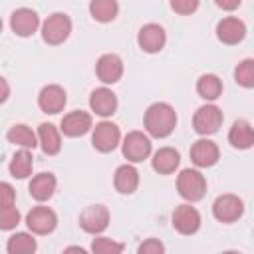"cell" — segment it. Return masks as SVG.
Listing matches in <instances>:
<instances>
[{
	"mask_svg": "<svg viewBox=\"0 0 254 254\" xmlns=\"http://www.w3.org/2000/svg\"><path fill=\"white\" fill-rule=\"evenodd\" d=\"M175 125H177V113L169 103L157 101V103L147 107V111H145V129H147L149 135H153L157 139L169 137L173 133Z\"/></svg>",
	"mask_w": 254,
	"mask_h": 254,
	"instance_id": "obj_1",
	"label": "cell"
},
{
	"mask_svg": "<svg viewBox=\"0 0 254 254\" xmlns=\"http://www.w3.org/2000/svg\"><path fill=\"white\" fill-rule=\"evenodd\" d=\"M177 190L185 200H200L206 192V181L196 169H183L177 177Z\"/></svg>",
	"mask_w": 254,
	"mask_h": 254,
	"instance_id": "obj_2",
	"label": "cell"
},
{
	"mask_svg": "<svg viewBox=\"0 0 254 254\" xmlns=\"http://www.w3.org/2000/svg\"><path fill=\"white\" fill-rule=\"evenodd\" d=\"M69 32H71V20L67 14H62V12L48 16L46 22L42 24V38L50 46H58L65 42Z\"/></svg>",
	"mask_w": 254,
	"mask_h": 254,
	"instance_id": "obj_3",
	"label": "cell"
},
{
	"mask_svg": "<svg viewBox=\"0 0 254 254\" xmlns=\"http://www.w3.org/2000/svg\"><path fill=\"white\" fill-rule=\"evenodd\" d=\"M222 111L212 105V103H206L202 107L196 109L194 117H192V127L198 135H212L218 131V127L222 125Z\"/></svg>",
	"mask_w": 254,
	"mask_h": 254,
	"instance_id": "obj_4",
	"label": "cell"
},
{
	"mask_svg": "<svg viewBox=\"0 0 254 254\" xmlns=\"http://www.w3.org/2000/svg\"><path fill=\"white\" fill-rule=\"evenodd\" d=\"M244 212V202L236 194H220L212 202V214L220 222H234L242 216Z\"/></svg>",
	"mask_w": 254,
	"mask_h": 254,
	"instance_id": "obj_5",
	"label": "cell"
},
{
	"mask_svg": "<svg viewBox=\"0 0 254 254\" xmlns=\"http://www.w3.org/2000/svg\"><path fill=\"white\" fill-rule=\"evenodd\" d=\"M121 141V131L115 123L111 121H101L95 125L93 129V135H91V143L97 151L101 153H109L113 151Z\"/></svg>",
	"mask_w": 254,
	"mask_h": 254,
	"instance_id": "obj_6",
	"label": "cell"
},
{
	"mask_svg": "<svg viewBox=\"0 0 254 254\" xmlns=\"http://www.w3.org/2000/svg\"><path fill=\"white\" fill-rule=\"evenodd\" d=\"M151 153V141L141 131H131L123 139V157L131 163H141Z\"/></svg>",
	"mask_w": 254,
	"mask_h": 254,
	"instance_id": "obj_7",
	"label": "cell"
},
{
	"mask_svg": "<svg viewBox=\"0 0 254 254\" xmlns=\"http://www.w3.org/2000/svg\"><path fill=\"white\" fill-rule=\"evenodd\" d=\"M109 224V210L103 204H91L79 214V226L89 234H99Z\"/></svg>",
	"mask_w": 254,
	"mask_h": 254,
	"instance_id": "obj_8",
	"label": "cell"
},
{
	"mask_svg": "<svg viewBox=\"0 0 254 254\" xmlns=\"http://www.w3.org/2000/svg\"><path fill=\"white\" fill-rule=\"evenodd\" d=\"M26 224L34 234H50L58 226V216L48 206H34L26 214Z\"/></svg>",
	"mask_w": 254,
	"mask_h": 254,
	"instance_id": "obj_9",
	"label": "cell"
},
{
	"mask_svg": "<svg viewBox=\"0 0 254 254\" xmlns=\"http://www.w3.org/2000/svg\"><path fill=\"white\" fill-rule=\"evenodd\" d=\"M38 26H40V18H38L36 10H32V8H18L10 16V28L20 38L32 36L38 30Z\"/></svg>",
	"mask_w": 254,
	"mask_h": 254,
	"instance_id": "obj_10",
	"label": "cell"
},
{
	"mask_svg": "<svg viewBox=\"0 0 254 254\" xmlns=\"http://www.w3.org/2000/svg\"><path fill=\"white\" fill-rule=\"evenodd\" d=\"M165 42H167V34L163 30V26H159V24H145L137 34V44L147 54L161 52Z\"/></svg>",
	"mask_w": 254,
	"mask_h": 254,
	"instance_id": "obj_11",
	"label": "cell"
},
{
	"mask_svg": "<svg viewBox=\"0 0 254 254\" xmlns=\"http://www.w3.org/2000/svg\"><path fill=\"white\" fill-rule=\"evenodd\" d=\"M173 226L181 234H194L200 226V214L190 204H179L173 212Z\"/></svg>",
	"mask_w": 254,
	"mask_h": 254,
	"instance_id": "obj_12",
	"label": "cell"
},
{
	"mask_svg": "<svg viewBox=\"0 0 254 254\" xmlns=\"http://www.w3.org/2000/svg\"><path fill=\"white\" fill-rule=\"evenodd\" d=\"M95 73L103 83H115L123 75V62L117 54H103L95 64Z\"/></svg>",
	"mask_w": 254,
	"mask_h": 254,
	"instance_id": "obj_13",
	"label": "cell"
},
{
	"mask_svg": "<svg viewBox=\"0 0 254 254\" xmlns=\"http://www.w3.org/2000/svg\"><path fill=\"white\" fill-rule=\"evenodd\" d=\"M65 101H67V99H65L64 87H60V85H56V83L42 87V91H40V95H38V105H40V109H42L44 113H50V115L60 113V111L65 107Z\"/></svg>",
	"mask_w": 254,
	"mask_h": 254,
	"instance_id": "obj_14",
	"label": "cell"
},
{
	"mask_svg": "<svg viewBox=\"0 0 254 254\" xmlns=\"http://www.w3.org/2000/svg\"><path fill=\"white\" fill-rule=\"evenodd\" d=\"M216 36L222 44H228V46H234L238 42L244 40L246 36V26L242 20L234 18V16H228V18H222L218 24H216Z\"/></svg>",
	"mask_w": 254,
	"mask_h": 254,
	"instance_id": "obj_15",
	"label": "cell"
},
{
	"mask_svg": "<svg viewBox=\"0 0 254 254\" xmlns=\"http://www.w3.org/2000/svg\"><path fill=\"white\" fill-rule=\"evenodd\" d=\"M218 157H220V151L216 143L210 139H198L190 147V159L196 167H212L216 165Z\"/></svg>",
	"mask_w": 254,
	"mask_h": 254,
	"instance_id": "obj_16",
	"label": "cell"
},
{
	"mask_svg": "<svg viewBox=\"0 0 254 254\" xmlns=\"http://www.w3.org/2000/svg\"><path fill=\"white\" fill-rule=\"evenodd\" d=\"M62 133L67 137H79L85 135L91 129V115L87 111H71L67 115L62 117V125H60Z\"/></svg>",
	"mask_w": 254,
	"mask_h": 254,
	"instance_id": "obj_17",
	"label": "cell"
},
{
	"mask_svg": "<svg viewBox=\"0 0 254 254\" xmlns=\"http://www.w3.org/2000/svg\"><path fill=\"white\" fill-rule=\"evenodd\" d=\"M89 107L91 111H95L101 117H109L115 113L117 109V95L109 89V87H97L91 91L89 97Z\"/></svg>",
	"mask_w": 254,
	"mask_h": 254,
	"instance_id": "obj_18",
	"label": "cell"
},
{
	"mask_svg": "<svg viewBox=\"0 0 254 254\" xmlns=\"http://www.w3.org/2000/svg\"><path fill=\"white\" fill-rule=\"evenodd\" d=\"M228 143L234 149H250L254 143V131L252 125L246 119H238L232 123L230 131H228Z\"/></svg>",
	"mask_w": 254,
	"mask_h": 254,
	"instance_id": "obj_19",
	"label": "cell"
},
{
	"mask_svg": "<svg viewBox=\"0 0 254 254\" xmlns=\"http://www.w3.org/2000/svg\"><path fill=\"white\" fill-rule=\"evenodd\" d=\"M113 185L117 189V192L121 194H131L137 190L139 187V173L133 165H121L117 167L115 171V177H113Z\"/></svg>",
	"mask_w": 254,
	"mask_h": 254,
	"instance_id": "obj_20",
	"label": "cell"
},
{
	"mask_svg": "<svg viewBox=\"0 0 254 254\" xmlns=\"http://www.w3.org/2000/svg\"><path fill=\"white\" fill-rule=\"evenodd\" d=\"M151 163H153V169L159 175H171V173L177 171V167L181 163V155L173 147H163V149H159L153 155V161Z\"/></svg>",
	"mask_w": 254,
	"mask_h": 254,
	"instance_id": "obj_21",
	"label": "cell"
},
{
	"mask_svg": "<svg viewBox=\"0 0 254 254\" xmlns=\"http://www.w3.org/2000/svg\"><path fill=\"white\" fill-rule=\"evenodd\" d=\"M38 143L42 145V151L46 155H56L62 149V137L56 125L52 123H42L38 127Z\"/></svg>",
	"mask_w": 254,
	"mask_h": 254,
	"instance_id": "obj_22",
	"label": "cell"
},
{
	"mask_svg": "<svg viewBox=\"0 0 254 254\" xmlns=\"http://www.w3.org/2000/svg\"><path fill=\"white\" fill-rule=\"evenodd\" d=\"M56 185H58V181H56V177L52 173H40V175H36L30 181V194L36 200H40V202L42 200H48L54 194Z\"/></svg>",
	"mask_w": 254,
	"mask_h": 254,
	"instance_id": "obj_23",
	"label": "cell"
},
{
	"mask_svg": "<svg viewBox=\"0 0 254 254\" xmlns=\"http://www.w3.org/2000/svg\"><path fill=\"white\" fill-rule=\"evenodd\" d=\"M6 139L12 143V145H18L22 149H34L38 145V137L36 133L24 125V123H18V125H12L10 131L6 133Z\"/></svg>",
	"mask_w": 254,
	"mask_h": 254,
	"instance_id": "obj_24",
	"label": "cell"
},
{
	"mask_svg": "<svg viewBox=\"0 0 254 254\" xmlns=\"http://www.w3.org/2000/svg\"><path fill=\"white\" fill-rule=\"evenodd\" d=\"M196 91H198V95H200L202 99L214 101V99H218L220 93H222V81H220V77L214 75V73H204V75H200L198 81H196Z\"/></svg>",
	"mask_w": 254,
	"mask_h": 254,
	"instance_id": "obj_25",
	"label": "cell"
},
{
	"mask_svg": "<svg viewBox=\"0 0 254 254\" xmlns=\"http://www.w3.org/2000/svg\"><path fill=\"white\" fill-rule=\"evenodd\" d=\"M32 167H34V161H32L30 149H20L14 153L8 169H10V175L14 179H26L32 175Z\"/></svg>",
	"mask_w": 254,
	"mask_h": 254,
	"instance_id": "obj_26",
	"label": "cell"
},
{
	"mask_svg": "<svg viewBox=\"0 0 254 254\" xmlns=\"http://www.w3.org/2000/svg\"><path fill=\"white\" fill-rule=\"evenodd\" d=\"M117 12H119L117 0H91L89 2V14L97 22H103V24L111 22V20H115Z\"/></svg>",
	"mask_w": 254,
	"mask_h": 254,
	"instance_id": "obj_27",
	"label": "cell"
},
{
	"mask_svg": "<svg viewBox=\"0 0 254 254\" xmlns=\"http://www.w3.org/2000/svg\"><path fill=\"white\" fill-rule=\"evenodd\" d=\"M36 248H38L36 238L32 234H28V232H16L6 242V250L10 254H30Z\"/></svg>",
	"mask_w": 254,
	"mask_h": 254,
	"instance_id": "obj_28",
	"label": "cell"
},
{
	"mask_svg": "<svg viewBox=\"0 0 254 254\" xmlns=\"http://www.w3.org/2000/svg\"><path fill=\"white\" fill-rule=\"evenodd\" d=\"M234 79L242 87H252L254 85V60L250 58L242 60L234 69Z\"/></svg>",
	"mask_w": 254,
	"mask_h": 254,
	"instance_id": "obj_29",
	"label": "cell"
},
{
	"mask_svg": "<svg viewBox=\"0 0 254 254\" xmlns=\"http://www.w3.org/2000/svg\"><path fill=\"white\" fill-rule=\"evenodd\" d=\"M91 250L95 254H119L123 252V244L121 242H115L111 238H105V236H99L91 242Z\"/></svg>",
	"mask_w": 254,
	"mask_h": 254,
	"instance_id": "obj_30",
	"label": "cell"
},
{
	"mask_svg": "<svg viewBox=\"0 0 254 254\" xmlns=\"http://www.w3.org/2000/svg\"><path fill=\"white\" fill-rule=\"evenodd\" d=\"M20 222V212L14 204L0 206V230H12Z\"/></svg>",
	"mask_w": 254,
	"mask_h": 254,
	"instance_id": "obj_31",
	"label": "cell"
},
{
	"mask_svg": "<svg viewBox=\"0 0 254 254\" xmlns=\"http://www.w3.org/2000/svg\"><path fill=\"white\" fill-rule=\"evenodd\" d=\"M198 2H200V0H171V8H173L177 14H181V16H189V14L196 12Z\"/></svg>",
	"mask_w": 254,
	"mask_h": 254,
	"instance_id": "obj_32",
	"label": "cell"
},
{
	"mask_svg": "<svg viewBox=\"0 0 254 254\" xmlns=\"http://www.w3.org/2000/svg\"><path fill=\"white\" fill-rule=\"evenodd\" d=\"M163 250H165V246H163L157 238H147V240L141 242L139 248H137L139 254H161Z\"/></svg>",
	"mask_w": 254,
	"mask_h": 254,
	"instance_id": "obj_33",
	"label": "cell"
},
{
	"mask_svg": "<svg viewBox=\"0 0 254 254\" xmlns=\"http://www.w3.org/2000/svg\"><path fill=\"white\" fill-rule=\"evenodd\" d=\"M16 202V190L10 183H2L0 181V206H8Z\"/></svg>",
	"mask_w": 254,
	"mask_h": 254,
	"instance_id": "obj_34",
	"label": "cell"
},
{
	"mask_svg": "<svg viewBox=\"0 0 254 254\" xmlns=\"http://www.w3.org/2000/svg\"><path fill=\"white\" fill-rule=\"evenodd\" d=\"M214 2H216V6L222 8V10H236V8L242 4V0H214Z\"/></svg>",
	"mask_w": 254,
	"mask_h": 254,
	"instance_id": "obj_35",
	"label": "cell"
},
{
	"mask_svg": "<svg viewBox=\"0 0 254 254\" xmlns=\"http://www.w3.org/2000/svg\"><path fill=\"white\" fill-rule=\"evenodd\" d=\"M8 95H10V85H8V81L0 75V103H4V101L8 99Z\"/></svg>",
	"mask_w": 254,
	"mask_h": 254,
	"instance_id": "obj_36",
	"label": "cell"
},
{
	"mask_svg": "<svg viewBox=\"0 0 254 254\" xmlns=\"http://www.w3.org/2000/svg\"><path fill=\"white\" fill-rule=\"evenodd\" d=\"M0 32H2V20H0Z\"/></svg>",
	"mask_w": 254,
	"mask_h": 254,
	"instance_id": "obj_37",
	"label": "cell"
}]
</instances>
